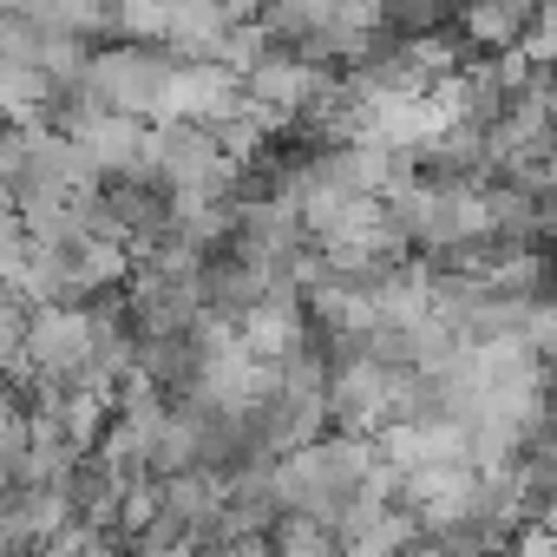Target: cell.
I'll list each match as a JSON object with an SVG mask.
<instances>
[{"label":"cell","instance_id":"cell-1","mask_svg":"<svg viewBox=\"0 0 557 557\" xmlns=\"http://www.w3.org/2000/svg\"><path fill=\"white\" fill-rule=\"evenodd\" d=\"M106 342V329L92 322V315H79V309H47V315H34V329H27V355L40 361V368H53V374H73V368H92V348Z\"/></svg>","mask_w":557,"mask_h":557},{"label":"cell","instance_id":"cell-2","mask_svg":"<svg viewBox=\"0 0 557 557\" xmlns=\"http://www.w3.org/2000/svg\"><path fill=\"white\" fill-rule=\"evenodd\" d=\"M518 557H550V537H544V531H531V537L518 544Z\"/></svg>","mask_w":557,"mask_h":557}]
</instances>
